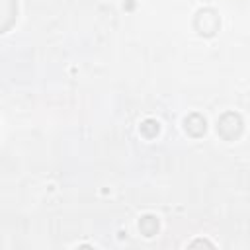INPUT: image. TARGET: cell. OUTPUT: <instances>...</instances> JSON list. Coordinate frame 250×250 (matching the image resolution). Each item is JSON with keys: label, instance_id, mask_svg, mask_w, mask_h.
Masks as SVG:
<instances>
[{"label": "cell", "instance_id": "6da1fadb", "mask_svg": "<svg viewBox=\"0 0 250 250\" xmlns=\"http://www.w3.org/2000/svg\"><path fill=\"white\" fill-rule=\"evenodd\" d=\"M217 133L225 141H234L242 133V119L234 111H227L217 119Z\"/></svg>", "mask_w": 250, "mask_h": 250}, {"label": "cell", "instance_id": "7a4b0ae2", "mask_svg": "<svg viewBox=\"0 0 250 250\" xmlns=\"http://www.w3.org/2000/svg\"><path fill=\"white\" fill-rule=\"evenodd\" d=\"M195 29L199 35H215V31L219 29V16L215 10L211 8H205V10H199L197 16H195V21H193Z\"/></svg>", "mask_w": 250, "mask_h": 250}, {"label": "cell", "instance_id": "3957f363", "mask_svg": "<svg viewBox=\"0 0 250 250\" xmlns=\"http://www.w3.org/2000/svg\"><path fill=\"white\" fill-rule=\"evenodd\" d=\"M184 127L191 137H201L207 129V123H205V117H201L199 113H191L184 119Z\"/></svg>", "mask_w": 250, "mask_h": 250}, {"label": "cell", "instance_id": "277c9868", "mask_svg": "<svg viewBox=\"0 0 250 250\" xmlns=\"http://www.w3.org/2000/svg\"><path fill=\"white\" fill-rule=\"evenodd\" d=\"M139 230H141L145 236H152V234H156V230H158V221H156L152 215H146V217H143V219L139 221Z\"/></svg>", "mask_w": 250, "mask_h": 250}, {"label": "cell", "instance_id": "5b68a950", "mask_svg": "<svg viewBox=\"0 0 250 250\" xmlns=\"http://www.w3.org/2000/svg\"><path fill=\"white\" fill-rule=\"evenodd\" d=\"M158 129H160V127H158V121H154V119H146V121L141 125L143 135H145V137H148V139H150V137H154V135L158 133Z\"/></svg>", "mask_w": 250, "mask_h": 250}]
</instances>
